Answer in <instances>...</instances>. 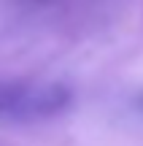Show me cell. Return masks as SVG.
<instances>
[{
    "label": "cell",
    "instance_id": "1",
    "mask_svg": "<svg viewBox=\"0 0 143 146\" xmlns=\"http://www.w3.org/2000/svg\"><path fill=\"white\" fill-rule=\"evenodd\" d=\"M73 103V92L54 81H0V119L41 122L59 116Z\"/></svg>",
    "mask_w": 143,
    "mask_h": 146
},
{
    "label": "cell",
    "instance_id": "2",
    "mask_svg": "<svg viewBox=\"0 0 143 146\" xmlns=\"http://www.w3.org/2000/svg\"><path fill=\"white\" fill-rule=\"evenodd\" d=\"M138 103H140V106H143V98H140V100H138Z\"/></svg>",
    "mask_w": 143,
    "mask_h": 146
}]
</instances>
